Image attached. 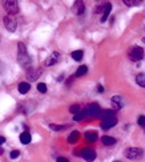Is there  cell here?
I'll return each mask as SVG.
<instances>
[{
	"mask_svg": "<svg viewBox=\"0 0 145 162\" xmlns=\"http://www.w3.org/2000/svg\"><path fill=\"white\" fill-rule=\"evenodd\" d=\"M116 162H117V161H116Z\"/></svg>",
	"mask_w": 145,
	"mask_h": 162,
	"instance_id": "34",
	"label": "cell"
},
{
	"mask_svg": "<svg viewBox=\"0 0 145 162\" xmlns=\"http://www.w3.org/2000/svg\"><path fill=\"white\" fill-rule=\"evenodd\" d=\"M20 142L23 144V145L30 144L31 142V134H30V133H27V132L21 133V134H20Z\"/></svg>",
	"mask_w": 145,
	"mask_h": 162,
	"instance_id": "14",
	"label": "cell"
},
{
	"mask_svg": "<svg viewBox=\"0 0 145 162\" xmlns=\"http://www.w3.org/2000/svg\"><path fill=\"white\" fill-rule=\"evenodd\" d=\"M19 154H20L19 150H12V152H11V154H10V157L12 159H15V158H17V157H19Z\"/></svg>",
	"mask_w": 145,
	"mask_h": 162,
	"instance_id": "29",
	"label": "cell"
},
{
	"mask_svg": "<svg viewBox=\"0 0 145 162\" xmlns=\"http://www.w3.org/2000/svg\"><path fill=\"white\" fill-rule=\"evenodd\" d=\"M144 43H145V40H144Z\"/></svg>",
	"mask_w": 145,
	"mask_h": 162,
	"instance_id": "33",
	"label": "cell"
},
{
	"mask_svg": "<svg viewBox=\"0 0 145 162\" xmlns=\"http://www.w3.org/2000/svg\"><path fill=\"white\" fill-rule=\"evenodd\" d=\"M19 63L21 66L24 68H30L31 65V59L28 56V53H27V48L23 43H19Z\"/></svg>",
	"mask_w": 145,
	"mask_h": 162,
	"instance_id": "1",
	"label": "cell"
},
{
	"mask_svg": "<svg viewBox=\"0 0 145 162\" xmlns=\"http://www.w3.org/2000/svg\"><path fill=\"white\" fill-rule=\"evenodd\" d=\"M111 11H112V5L109 3H107L105 4V7H104V13H102V16H101V21L104 23L107 19H108V16H109V13H111Z\"/></svg>",
	"mask_w": 145,
	"mask_h": 162,
	"instance_id": "13",
	"label": "cell"
},
{
	"mask_svg": "<svg viewBox=\"0 0 145 162\" xmlns=\"http://www.w3.org/2000/svg\"><path fill=\"white\" fill-rule=\"evenodd\" d=\"M88 72V68H87V65H81L77 68V72H76V76H84L85 73Z\"/></svg>",
	"mask_w": 145,
	"mask_h": 162,
	"instance_id": "21",
	"label": "cell"
},
{
	"mask_svg": "<svg viewBox=\"0 0 145 162\" xmlns=\"http://www.w3.org/2000/svg\"><path fill=\"white\" fill-rule=\"evenodd\" d=\"M59 59H60V53L59 52H53L52 55H51L48 59H47V61H45V65H53V64H56L57 61H59Z\"/></svg>",
	"mask_w": 145,
	"mask_h": 162,
	"instance_id": "10",
	"label": "cell"
},
{
	"mask_svg": "<svg viewBox=\"0 0 145 162\" xmlns=\"http://www.w3.org/2000/svg\"><path fill=\"white\" fill-rule=\"evenodd\" d=\"M100 112L101 110H100V106L97 104H89L87 106V109L84 110V114L85 116H99Z\"/></svg>",
	"mask_w": 145,
	"mask_h": 162,
	"instance_id": "6",
	"label": "cell"
},
{
	"mask_svg": "<svg viewBox=\"0 0 145 162\" xmlns=\"http://www.w3.org/2000/svg\"><path fill=\"white\" fill-rule=\"evenodd\" d=\"M117 125V120L115 118V117H109V118H104L101 122V128L102 129H111V128H113V126Z\"/></svg>",
	"mask_w": 145,
	"mask_h": 162,
	"instance_id": "9",
	"label": "cell"
},
{
	"mask_svg": "<svg viewBox=\"0 0 145 162\" xmlns=\"http://www.w3.org/2000/svg\"><path fill=\"white\" fill-rule=\"evenodd\" d=\"M79 136H80V133L77 132V130H73V132L69 134V137H68V142L69 144H76V141L79 139Z\"/></svg>",
	"mask_w": 145,
	"mask_h": 162,
	"instance_id": "16",
	"label": "cell"
},
{
	"mask_svg": "<svg viewBox=\"0 0 145 162\" xmlns=\"http://www.w3.org/2000/svg\"><path fill=\"white\" fill-rule=\"evenodd\" d=\"M111 103H112L113 109H116V110H119V109H121V108H122V98H121L120 96H115V97H112Z\"/></svg>",
	"mask_w": 145,
	"mask_h": 162,
	"instance_id": "11",
	"label": "cell"
},
{
	"mask_svg": "<svg viewBox=\"0 0 145 162\" xmlns=\"http://www.w3.org/2000/svg\"><path fill=\"white\" fill-rule=\"evenodd\" d=\"M3 5H4V10L10 15H16L19 12V5H17V1H12V0H7V1H3Z\"/></svg>",
	"mask_w": 145,
	"mask_h": 162,
	"instance_id": "4",
	"label": "cell"
},
{
	"mask_svg": "<svg viewBox=\"0 0 145 162\" xmlns=\"http://www.w3.org/2000/svg\"><path fill=\"white\" fill-rule=\"evenodd\" d=\"M69 112L73 113V114H77V113H80V106L79 105H72L69 108Z\"/></svg>",
	"mask_w": 145,
	"mask_h": 162,
	"instance_id": "26",
	"label": "cell"
},
{
	"mask_svg": "<svg viewBox=\"0 0 145 162\" xmlns=\"http://www.w3.org/2000/svg\"><path fill=\"white\" fill-rule=\"evenodd\" d=\"M49 128H51L52 130H56V132L65 129V126H63V125H55V124H51V125H49Z\"/></svg>",
	"mask_w": 145,
	"mask_h": 162,
	"instance_id": "25",
	"label": "cell"
},
{
	"mask_svg": "<svg viewBox=\"0 0 145 162\" xmlns=\"http://www.w3.org/2000/svg\"><path fill=\"white\" fill-rule=\"evenodd\" d=\"M76 7H77V13L81 15L84 12V4H82V1H76Z\"/></svg>",
	"mask_w": 145,
	"mask_h": 162,
	"instance_id": "23",
	"label": "cell"
},
{
	"mask_svg": "<svg viewBox=\"0 0 145 162\" xmlns=\"http://www.w3.org/2000/svg\"><path fill=\"white\" fill-rule=\"evenodd\" d=\"M41 75V69H33V68H28L27 69V79L30 81H35L37 80Z\"/></svg>",
	"mask_w": 145,
	"mask_h": 162,
	"instance_id": "8",
	"label": "cell"
},
{
	"mask_svg": "<svg viewBox=\"0 0 145 162\" xmlns=\"http://www.w3.org/2000/svg\"><path fill=\"white\" fill-rule=\"evenodd\" d=\"M124 4H126L129 7H133V5H140L141 1L140 0H124Z\"/></svg>",
	"mask_w": 145,
	"mask_h": 162,
	"instance_id": "22",
	"label": "cell"
},
{
	"mask_svg": "<svg viewBox=\"0 0 145 162\" xmlns=\"http://www.w3.org/2000/svg\"><path fill=\"white\" fill-rule=\"evenodd\" d=\"M128 56L132 61H140L144 57V49L140 48V46H132L128 51Z\"/></svg>",
	"mask_w": 145,
	"mask_h": 162,
	"instance_id": "3",
	"label": "cell"
},
{
	"mask_svg": "<svg viewBox=\"0 0 145 162\" xmlns=\"http://www.w3.org/2000/svg\"><path fill=\"white\" fill-rule=\"evenodd\" d=\"M4 25H5V28L10 32H15L16 31V27H17V23H16V19L12 16V15H8V16L4 17Z\"/></svg>",
	"mask_w": 145,
	"mask_h": 162,
	"instance_id": "5",
	"label": "cell"
},
{
	"mask_svg": "<svg viewBox=\"0 0 145 162\" xmlns=\"http://www.w3.org/2000/svg\"><path fill=\"white\" fill-rule=\"evenodd\" d=\"M37 90H39L40 93H45L47 92V85L44 83H39L37 84Z\"/></svg>",
	"mask_w": 145,
	"mask_h": 162,
	"instance_id": "24",
	"label": "cell"
},
{
	"mask_svg": "<svg viewBox=\"0 0 145 162\" xmlns=\"http://www.w3.org/2000/svg\"><path fill=\"white\" fill-rule=\"evenodd\" d=\"M57 162H69V161L67 158H64V157H59V158H57Z\"/></svg>",
	"mask_w": 145,
	"mask_h": 162,
	"instance_id": "30",
	"label": "cell"
},
{
	"mask_svg": "<svg viewBox=\"0 0 145 162\" xmlns=\"http://www.w3.org/2000/svg\"><path fill=\"white\" fill-rule=\"evenodd\" d=\"M31 89V85L28 83H20L19 84V92L21 93V94H25V93H28Z\"/></svg>",
	"mask_w": 145,
	"mask_h": 162,
	"instance_id": "15",
	"label": "cell"
},
{
	"mask_svg": "<svg viewBox=\"0 0 145 162\" xmlns=\"http://www.w3.org/2000/svg\"><path fill=\"white\" fill-rule=\"evenodd\" d=\"M85 138L91 142H95L96 139H97V133L96 132H87L85 133Z\"/></svg>",
	"mask_w": 145,
	"mask_h": 162,
	"instance_id": "18",
	"label": "cell"
},
{
	"mask_svg": "<svg viewBox=\"0 0 145 162\" xmlns=\"http://www.w3.org/2000/svg\"><path fill=\"white\" fill-rule=\"evenodd\" d=\"M125 157L128 159H141L144 157V150L139 148H129L125 150Z\"/></svg>",
	"mask_w": 145,
	"mask_h": 162,
	"instance_id": "2",
	"label": "cell"
},
{
	"mask_svg": "<svg viewBox=\"0 0 145 162\" xmlns=\"http://www.w3.org/2000/svg\"><path fill=\"white\" fill-rule=\"evenodd\" d=\"M101 142L104 144L105 146H112L116 144V138L113 137H109V136H102L101 137Z\"/></svg>",
	"mask_w": 145,
	"mask_h": 162,
	"instance_id": "12",
	"label": "cell"
},
{
	"mask_svg": "<svg viewBox=\"0 0 145 162\" xmlns=\"http://www.w3.org/2000/svg\"><path fill=\"white\" fill-rule=\"evenodd\" d=\"M85 117V114H84V112H80V113H77V114H75V117H73V120L75 121H80V120H82Z\"/></svg>",
	"mask_w": 145,
	"mask_h": 162,
	"instance_id": "27",
	"label": "cell"
},
{
	"mask_svg": "<svg viewBox=\"0 0 145 162\" xmlns=\"http://www.w3.org/2000/svg\"><path fill=\"white\" fill-rule=\"evenodd\" d=\"M4 142H5V138H4V137H1V136H0V145H3Z\"/></svg>",
	"mask_w": 145,
	"mask_h": 162,
	"instance_id": "31",
	"label": "cell"
},
{
	"mask_svg": "<svg viewBox=\"0 0 145 162\" xmlns=\"http://www.w3.org/2000/svg\"><path fill=\"white\" fill-rule=\"evenodd\" d=\"M137 122H139V125L141 126V128H145V116H140Z\"/></svg>",
	"mask_w": 145,
	"mask_h": 162,
	"instance_id": "28",
	"label": "cell"
},
{
	"mask_svg": "<svg viewBox=\"0 0 145 162\" xmlns=\"http://www.w3.org/2000/svg\"><path fill=\"white\" fill-rule=\"evenodd\" d=\"M97 89H99V92H100V93H102V92H104V88H102V86H99Z\"/></svg>",
	"mask_w": 145,
	"mask_h": 162,
	"instance_id": "32",
	"label": "cell"
},
{
	"mask_svg": "<svg viewBox=\"0 0 145 162\" xmlns=\"http://www.w3.org/2000/svg\"><path fill=\"white\" fill-rule=\"evenodd\" d=\"M81 157L85 159V161L92 162V161H95V158H96V152L93 149H91V148H85V149H82V152H81Z\"/></svg>",
	"mask_w": 145,
	"mask_h": 162,
	"instance_id": "7",
	"label": "cell"
},
{
	"mask_svg": "<svg viewBox=\"0 0 145 162\" xmlns=\"http://www.w3.org/2000/svg\"><path fill=\"white\" fill-rule=\"evenodd\" d=\"M99 116L101 117L102 120H104V118H109V117H113V116H115V112H113V110H111V109L102 110V112H100Z\"/></svg>",
	"mask_w": 145,
	"mask_h": 162,
	"instance_id": "17",
	"label": "cell"
},
{
	"mask_svg": "<svg viewBox=\"0 0 145 162\" xmlns=\"http://www.w3.org/2000/svg\"><path fill=\"white\" fill-rule=\"evenodd\" d=\"M82 56H84L82 51H73L72 52V59L75 60V61H80V60L82 59Z\"/></svg>",
	"mask_w": 145,
	"mask_h": 162,
	"instance_id": "19",
	"label": "cell"
},
{
	"mask_svg": "<svg viewBox=\"0 0 145 162\" xmlns=\"http://www.w3.org/2000/svg\"><path fill=\"white\" fill-rule=\"evenodd\" d=\"M136 83L139 84L140 86L145 88V75H144V73H141V75H137V77H136Z\"/></svg>",
	"mask_w": 145,
	"mask_h": 162,
	"instance_id": "20",
	"label": "cell"
}]
</instances>
